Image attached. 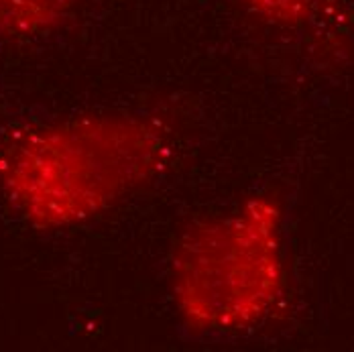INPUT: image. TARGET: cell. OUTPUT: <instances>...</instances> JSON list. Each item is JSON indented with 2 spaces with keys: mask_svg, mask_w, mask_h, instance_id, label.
<instances>
[{
  "mask_svg": "<svg viewBox=\"0 0 354 352\" xmlns=\"http://www.w3.org/2000/svg\"><path fill=\"white\" fill-rule=\"evenodd\" d=\"M248 6L275 21H297L314 0H245Z\"/></svg>",
  "mask_w": 354,
  "mask_h": 352,
  "instance_id": "obj_3",
  "label": "cell"
},
{
  "mask_svg": "<svg viewBox=\"0 0 354 352\" xmlns=\"http://www.w3.org/2000/svg\"><path fill=\"white\" fill-rule=\"evenodd\" d=\"M176 297L200 330H245L283 291L279 212L250 202L196 226L177 247Z\"/></svg>",
  "mask_w": 354,
  "mask_h": 352,
  "instance_id": "obj_2",
  "label": "cell"
},
{
  "mask_svg": "<svg viewBox=\"0 0 354 352\" xmlns=\"http://www.w3.org/2000/svg\"><path fill=\"white\" fill-rule=\"evenodd\" d=\"M165 139L147 122L114 118L47 133L10 165L17 200L45 218H82L155 176Z\"/></svg>",
  "mask_w": 354,
  "mask_h": 352,
  "instance_id": "obj_1",
  "label": "cell"
}]
</instances>
